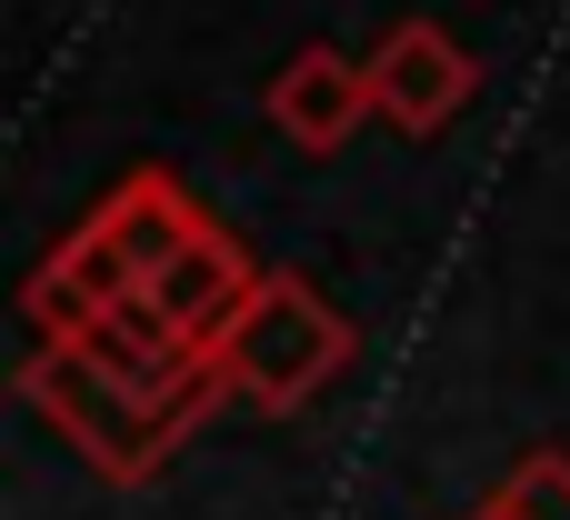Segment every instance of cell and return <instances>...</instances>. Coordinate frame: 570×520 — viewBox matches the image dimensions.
Wrapping results in <instances>:
<instances>
[{"mask_svg":"<svg viewBox=\"0 0 570 520\" xmlns=\"http://www.w3.org/2000/svg\"><path fill=\"white\" fill-rule=\"evenodd\" d=\"M471 520H570V461H561V451H531V461H521Z\"/></svg>","mask_w":570,"mask_h":520,"instance_id":"7","label":"cell"},{"mask_svg":"<svg viewBox=\"0 0 570 520\" xmlns=\"http://www.w3.org/2000/svg\"><path fill=\"white\" fill-rule=\"evenodd\" d=\"M471 90H481V60H471L441 20H391V30L371 40V100H381L391 130L431 140V130H451V120L471 110Z\"/></svg>","mask_w":570,"mask_h":520,"instance_id":"3","label":"cell"},{"mask_svg":"<svg viewBox=\"0 0 570 520\" xmlns=\"http://www.w3.org/2000/svg\"><path fill=\"white\" fill-rule=\"evenodd\" d=\"M361 120H381V100H371V60L311 40V50H291V60L271 70V130H281L291 150H351Z\"/></svg>","mask_w":570,"mask_h":520,"instance_id":"4","label":"cell"},{"mask_svg":"<svg viewBox=\"0 0 570 520\" xmlns=\"http://www.w3.org/2000/svg\"><path fill=\"white\" fill-rule=\"evenodd\" d=\"M20 401L110 481V491H140L230 391L220 381H190V391H140L130 371H110L90 341H30V361H20Z\"/></svg>","mask_w":570,"mask_h":520,"instance_id":"1","label":"cell"},{"mask_svg":"<svg viewBox=\"0 0 570 520\" xmlns=\"http://www.w3.org/2000/svg\"><path fill=\"white\" fill-rule=\"evenodd\" d=\"M90 230H100V251L150 291V281H160V271L210 230V210L190 200V180H180V170H130V180H110V190H100Z\"/></svg>","mask_w":570,"mask_h":520,"instance_id":"5","label":"cell"},{"mask_svg":"<svg viewBox=\"0 0 570 520\" xmlns=\"http://www.w3.org/2000/svg\"><path fill=\"white\" fill-rule=\"evenodd\" d=\"M250 291H261L250 251H240V241L210 220V230H200V241H190V251H180V261L150 281V311H160V321H170V331H180V341L210 361V351L230 341V321L250 311Z\"/></svg>","mask_w":570,"mask_h":520,"instance_id":"6","label":"cell"},{"mask_svg":"<svg viewBox=\"0 0 570 520\" xmlns=\"http://www.w3.org/2000/svg\"><path fill=\"white\" fill-rule=\"evenodd\" d=\"M351 361H361L351 311H341L321 281H301V271H261L250 311H240V321H230V341L210 351L220 391H230V401H250V411H271V421L311 411Z\"/></svg>","mask_w":570,"mask_h":520,"instance_id":"2","label":"cell"}]
</instances>
